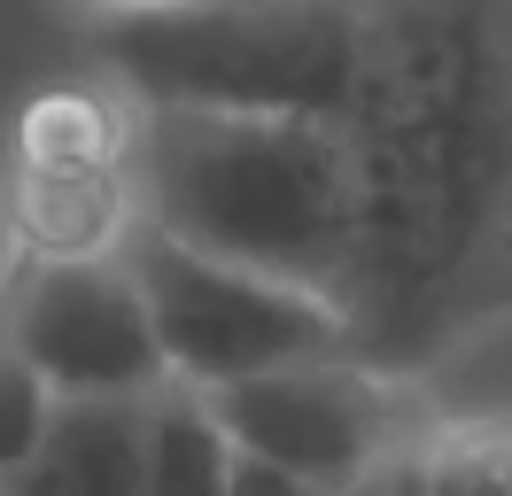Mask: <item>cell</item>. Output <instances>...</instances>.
I'll return each instance as SVG.
<instances>
[{"label": "cell", "mask_w": 512, "mask_h": 496, "mask_svg": "<svg viewBox=\"0 0 512 496\" xmlns=\"http://www.w3.org/2000/svg\"><path fill=\"white\" fill-rule=\"evenodd\" d=\"M78 16H101V24H125V16H156V8H179V0H70Z\"/></svg>", "instance_id": "cell-13"}, {"label": "cell", "mask_w": 512, "mask_h": 496, "mask_svg": "<svg viewBox=\"0 0 512 496\" xmlns=\"http://www.w3.org/2000/svg\"><path fill=\"white\" fill-rule=\"evenodd\" d=\"M125 148H132V109L117 93H94V86H47L16 117V163L109 171V163H125Z\"/></svg>", "instance_id": "cell-8"}, {"label": "cell", "mask_w": 512, "mask_h": 496, "mask_svg": "<svg viewBox=\"0 0 512 496\" xmlns=\"http://www.w3.org/2000/svg\"><path fill=\"white\" fill-rule=\"evenodd\" d=\"M132 179L125 163L109 171H47L16 163L8 171V241L24 264H78V256H117L132 233Z\"/></svg>", "instance_id": "cell-6"}, {"label": "cell", "mask_w": 512, "mask_h": 496, "mask_svg": "<svg viewBox=\"0 0 512 496\" xmlns=\"http://www.w3.org/2000/svg\"><path fill=\"white\" fill-rule=\"evenodd\" d=\"M148 295V318H156L163 365L179 388H233V380H256V372L303 365V357H357L350 318L295 287V279L249 272V264H225V256H202V248L156 233L148 217H132L125 248H117Z\"/></svg>", "instance_id": "cell-3"}, {"label": "cell", "mask_w": 512, "mask_h": 496, "mask_svg": "<svg viewBox=\"0 0 512 496\" xmlns=\"http://www.w3.org/2000/svg\"><path fill=\"white\" fill-rule=\"evenodd\" d=\"M109 62L140 101L194 109L350 124L365 93V31L342 0H179L109 24Z\"/></svg>", "instance_id": "cell-2"}, {"label": "cell", "mask_w": 512, "mask_h": 496, "mask_svg": "<svg viewBox=\"0 0 512 496\" xmlns=\"http://www.w3.org/2000/svg\"><path fill=\"white\" fill-rule=\"evenodd\" d=\"M0 496H148V403H55Z\"/></svg>", "instance_id": "cell-7"}, {"label": "cell", "mask_w": 512, "mask_h": 496, "mask_svg": "<svg viewBox=\"0 0 512 496\" xmlns=\"http://www.w3.org/2000/svg\"><path fill=\"white\" fill-rule=\"evenodd\" d=\"M55 388L39 380L8 341H0V473H16V465L39 450V434H47V419H55Z\"/></svg>", "instance_id": "cell-11"}, {"label": "cell", "mask_w": 512, "mask_h": 496, "mask_svg": "<svg viewBox=\"0 0 512 496\" xmlns=\"http://www.w3.org/2000/svg\"><path fill=\"white\" fill-rule=\"evenodd\" d=\"M427 496H512V434H435Z\"/></svg>", "instance_id": "cell-10"}, {"label": "cell", "mask_w": 512, "mask_h": 496, "mask_svg": "<svg viewBox=\"0 0 512 496\" xmlns=\"http://www.w3.org/2000/svg\"><path fill=\"white\" fill-rule=\"evenodd\" d=\"M210 411H218V427L233 434L241 458L280 465L295 481H311L319 496L365 481L396 450L435 442V434H412L404 396L357 357H303V365L210 388Z\"/></svg>", "instance_id": "cell-5"}, {"label": "cell", "mask_w": 512, "mask_h": 496, "mask_svg": "<svg viewBox=\"0 0 512 496\" xmlns=\"http://www.w3.org/2000/svg\"><path fill=\"white\" fill-rule=\"evenodd\" d=\"M132 210L156 233L295 279L365 326V272L381 248V171L350 124L280 109L140 101L125 148Z\"/></svg>", "instance_id": "cell-1"}, {"label": "cell", "mask_w": 512, "mask_h": 496, "mask_svg": "<svg viewBox=\"0 0 512 496\" xmlns=\"http://www.w3.org/2000/svg\"><path fill=\"white\" fill-rule=\"evenodd\" d=\"M233 496H319V489L280 473V465H264V458H233Z\"/></svg>", "instance_id": "cell-12"}, {"label": "cell", "mask_w": 512, "mask_h": 496, "mask_svg": "<svg viewBox=\"0 0 512 496\" xmlns=\"http://www.w3.org/2000/svg\"><path fill=\"white\" fill-rule=\"evenodd\" d=\"M0 341L63 403H148L171 388L148 295L125 256H78V264L16 256Z\"/></svg>", "instance_id": "cell-4"}, {"label": "cell", "mask_w": 512, "mask_h": 496, "mask_svg": "<svg viewBox=\"0 0 512 496\" xmlns=\"http://www.w3.org/2000/svg\"><path fill=\"white\" fill-rule=\"evenodd\" d=\"M233 434L202 388H163L148 396V496H233Z\"/></svg>", "instance_id": "cell-9"}]
</instances>
